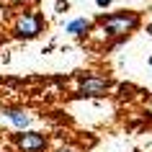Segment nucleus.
Masks as SVG:
<instances>
[{
	"label": "nucleus",
	"instance_id": "20e7f679",
	"mask_svg": "<svg viewBox=\"0 0 152 152\" xmlns=\"http://www.w3.org/2000/svg\"><path fill=\"white\" fill-rule=\"evenodd\" d=\"M106 90H108V80H103V77H85V80L80 83V96H106Z\"/></svg>",
	"mask_w": 152,
	"mask_h": 152
},
{
	"label": "nucleus",
	"instance_id": "39448f33",
	"mask_svg": "<svg viewBox=\"0 0 152 152\" xmlns=\"http://www.w3.org/2000/svg\"><path fill=\"white\" fill-rule=\"evenodd\" d=\"M3 113H5V119H8L16 129H26L31 124V116L26 111H21V108H8V111H3Z\"/></svg>",
	"mask_w": 152,
	"mask_h": 152
},
{
	"label": "nucleus",
	"instance_id": "1a4fd4ad",
	"mask_svg": "<svg viewBox=\"0 0 152 152\" xmlns=\"http://www.w3.org/2000/svg\"><path fill=\"white\" fill-rule=\"evenodd\" d=\"M57 152H75L72 147H64V150H57Z\"/></svg>",
	"mask_w": 152,
	"mask_h": 152
},
{
	"label": "nucleus",
	"instance_id": "f257e3e1",
	"mask_svg": "<svg viewBox=\"0 0 152 152\" xmlns=\"http://www.w3.org/2000/svg\"><path fill=\"white\" fill-rule=\"evenodd\" d=\"M137 21H139V18H137L134 13H119V16L103 18L101 26H103V31L108 34V36H126V34L137 26Z\"/></svg>",
	"mask_w": 152,
	"mask_h": 152
},
{
	"label": "nucleus",
	"instance_id": "f03ea898",
	"mask_svg": "<svg viewBox=\"0 0 152 152\" xmlns=\"http://www.w3.org/2000/svg\"><path fill=\"white\" fill-rule=\"evenodd\" d=\"M41 16L39 13H23V16L16 21V36H23V39H31L41 31Z\"/></svg>",
	"mask_w": 152,
	"mask_h": 152
},
{
	"label": "nucleus",
	"instance_id": "0eeeda50",
	"mask_svg": "<svg viewBox=\"0 0 152 152\" xmlns=\"http://www.w3.org/2000/svg\"><path fill=\"white\" fill-rule=\"evenodd\" d=\"M67 8H70V3H67V0H57V10H59V13H64Z\"/></svg>",
	"mask_w": 152,
	"mask_h": 152
},
{
	"label": "nucleus",
	"instance_id": "423d86ee",
	"mask_svg": "<svg viewBox=\"0 0 152 152\" xmlns=\"http://www.w3.org/2000/svg\"><path fill=\"white\" fill-rule=\"evenodd\" d=\"M88 28H90V23L85 21V18H75V21L67 23V31H70L72 36H80V34H85Z\"/></svg>",
	"mask_w": 152,
	"mask_h": 152
},
{
	"label": "nucleus",
	"instance_id": "7ed1b4c3",
	"mask_svg": "<svg viewBox=\"0 0 152 152\" xmlns=\"http://www.w3.org/2000/svg\"><path fill=\"white\" fill-rule=\"evenodd\" d=\"M16 144L21 152H41L47 147V137L39 134V132H23V134L16 137Z\"/></svg>",
	"mask_w": 152,
	"mask_h": 152
},
{
	"label": "nucleus",
	"instance_id": "9d476101",
	"mask_svg": "<svg viewBox=\"0 0 152 152\" xmlns=\"http://www.w3.org/2000/svg\"><path fill=\"white\" fill-rule=\"evenodd\" d=\"M150 34H152V23H150Z\"/></svg>",
	"mask_w": 152,
	"mask_h": 152
},
{
	"label": "nucleus",
	"instance_id": "6e6552de",
	"mask_svg": "<svg viewBox=\"0 0 152 152\" xmlns=\"http://www.w3.org/2000/svg\"><path fill=\"white\" fill-rule=\"evenodd\" d=\"M108 3H111V0H98V5H103V8L108 5Z\"/></svg>",
	"mask_w": 152,
	"mask_h": 152
}]
</instances>
